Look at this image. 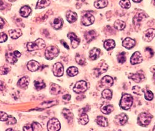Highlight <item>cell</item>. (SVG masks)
<instances>
[{"label":"cell","mask_w":155,"mask_h":131,"mask_svg":"<svg viewBox=\"0 0 155 131\" xmlns=\"http://www.w3.org/2000/svg\"><path fill=\"white\" fill-rule=\"evenodd\" d=\"M63 21L62 18H56L54 20L52 23V26L55 29L58 30L62 27Z\"/></svg>","instance_id":"83f0119b"},{"label":"cell","mask_w":155,"mask_h":131,"mask_svg":"<svg viewBox=\"0 0 155 131\" xmlns=\"http://www.w3.org/2000/svg\"><path fill=\"white\" fill-rule=\"evenodd\" d=\"M9 116L4 112H0V121H6Z\"/></svg>","instance_id":"f6af8a7d"},{"label":"cell","mask_w":155,"mask_h":131,"mask_svg":"<svg viewBox=\"0 0 155 131\" xmlns=\"http://www.w3.org/2000/svg\"><path fill=\"white\" fill-rule=\"evenodd\" d=\"M6 88L5 83L2 81H0V91H3Z\"/></svg>","instance_id":"f5cc1de1"},{"label":"cell","mask_w":155,"mask_h":131,"mask_svg":"<svg viewBox=\"0 0 155 131\" xmlns=\"http://www.w3.org/2000/svg\"><path fill=\"white\" fill-rule=\"evenodd\" d=\"M94 22V17L89 13H87L82 16L81 23L84 26H88L93 24Z\"/></svg>","instance_id":"52a82bcc"},{"label":"cell","mask_w":155,"mask_h":131,"mask_svg":"<svg viewBox=\"0 0 155 131\" xmlns=\"http://www.w3.org/2000/svg\"><path fill=\"white\" fill-rule=\"evenodd\" d=\"M75 59H76V62L78 63L79 65H85V63H86V59H85V58H84L83 55L78 54L76 55Z\"/></svg>","instance_id":"74e56055"},{"label":"cell","mask_w":155,"mask_h":131,"mask_svg":"<svg viewBox=\"0 0 155 131\" xmlns=\"http://www.w3.org/2000/svg\"><path fill=\"white\" fill-rule=\"evenodd\" d=\"M32 127L33 130L35 131H39L42 130V127L41 125L38 122H34L32 124Z\"/></svg>","instance_id":"7bdbcfd3"},{"label":"cell","mask_w":155,"mask_h":131,"mask_svg":"<svg viewBox=\"0 0 155 131\" xmlns=\"http://www.w3.org/2000/svg\"><path fill=\"white\" fill-rule=\"evenodd\" d=\"M146 17V14L144 13L143 12H140L138 13H137L136 15L133 17V24L135 25H136V24H138L141 21H142L144 19H145Z\"/></svg>","instance_id":"ac0fdd59"},{"label":"cell","mask_w":155,"mask_h":131,"mask_svg":"<svg viewBox=\"0 0 155 131\" xmlns=\"http://www.w3.org/2000/svg\"><path fill=\"white\" fill-rule=\"evenodd\" d=\"M142 0H133V2H135V3H140V1H142Z\"/></svg>","instance_id":"6f0895ef"},{"label":"cell","mask_w":155,"mask_h":131,"mask_svg":"<svg viewBox=\"0 0 155 131\" xmlns=\"http://www.w3.org/2000/svg\"><path fill=\"white\" fill-rule=\"evenodd\" d=\"M63 100L65 102H68L71 100V96L70 94H65L63 96Z\"/></svg>","instance_id":"681fc988"},{"label":"cell","mask_w":155,"mask_h":131,"mask_svg":"<svg viewBox=\"0 0 155 131\" xmlns=\"http://www.w3.org/2000/svg\"><path fill=\"white\" fill-rule=\"evenodd\" d=\"M79 121L82 125H86L89 122V118H88V116L86 114L85 112H83L82 113H81V114L79 115Z\"/></svg>","instance_id":"d6a6232c"},{"label":"cell","mask_w":155,"mask_h":131,"mask_svg":"<svg viewBox=\"0 0 155 131\" xmlns=\"http://www.w3.org/2000/svg\"><path fill=\"white\" fill-rule=\"evenodd\" d=\"M29 83V78L27 76L23 77L22 78H21L17 84L18 86L21 88H26L28 86V84Z\"/></svg>","instance_id":"603a6c76"},{"label":"cell","mask_w":155,"mask_h":131,"mask_svg":"<svg viewBox=\"0 0 155 131\" xmlns=\"http://www.w3.org/2000/svg\"><path fill=\"white\" fill-rule=\"evenodd\" d=\"M102 96H103V98L106 99V100H111L112 97V91L109 89L104 90L103 91V93H102Z\"/></svg>","instance_id":"8d00e7d4"},{"label":"cell","mask_w":155,"mask_h":131,"mask_svg":"<svg viewBox=\"0 0 155 131\" xmlns=\"http://www.w3.org/2000/svg\"><path fill=\"white\" fill-rule=\"evenodd\" d=\"M133 104V97L129 94H124L120 101V106L124 110H128Z\"/></svg>","instance_id":"6da1fadb"},{"label":"cell","mask_w":155,"mask_h":131,"mask_svg":"<svg viewBox=\"0 0 155 131\" xmlns=\"http://www.w3.org/2000/svg\"><path fill=\"white\" fill-rule=\"evenodd\" d=\"M59 54V50L55 46H50L45 52V58L47 60H52L57 57Z\"/></svg>","instance_id":"277c9868"},{"label":"cell","mask_w":155,"mask_h":131,"mask_svg":"<svg viewBox=\"0 0 155 131\" xmlns=\"http://www.w3.org/2000/svg\"><path fill=\"white\" fill-rule=\"evenodd\" d=\"M61 43H62V44L63 45V46H64V47H65V48H66V49H70V48H69V46L68 45V44H66V42H65L64 41L62 40V41H61Z\"/></svg>","instance_id":"11a10c76"},{"label":"cell","mask_w":155,"mask_h":131,"mask_svg":"<svg viewBox=\"0 0 155 131\" xmlns=\"http://www.w3.org/2000/svg\"><path fill=\"white\" fill-rule=\"evenodd\" d=\"M10 71L9 68L7 66H2L0 68V73H1V75H6L8 74Z\"/></svg>","instance_id":"7dc6e473"},{"label":"cell","mask_w":155,"mask_h":131,"mask_svg":"<svg viewBox=\"0 0 155 131\" xmlns=\"http://www.w3.org/2000/svg\"><path fill=\"white\" fill-rule=\"evenodd\" d=\"M40 65L36 61H30L27 63V68L30 72H36L39 68Z\"/></svg>","instance_id":"e0dca14e"},{"label":"cell","mask_w":155,"mask_h":131,"mask_svg":"<svg viewBox=\"0 0 155 131\" xmlns=\"http://www.w3.org/2000/svg\"><path fill=\"white\" fill-rule=\"evenodd\" d=\"M53 72L56 76H62L64 72V67L61 63H56L53 66Z\"/></svg>","instance_id":"ba28073f"},{"label":"cell","mask_w":155,"mask_h":131,"mask_svg":"<svg viewBox=\"0 0 155 131\" xmlns=\"http://www.w3.org/2000/svg\"><path fill=\"white\" fill-rule=\"evenodd\" d=\"M153 130H154V131H155V126L154 127V128H153Z\"/></svg>","instance_id":"94428289"},{"label":"cell","mask_w":155,"mask_h":131,"mask_svg":"<svg viewBox=\"0 0 155 131\" xmlns=\"http://www.w3.org/2000/svg\"><path fill=\"white\" fill-rule=\"evenodd\" d=\"M117 60L120 63H124L126 61L125 53L124 52H123L121 53V54H119L117 56Z\"/></svg>","instance_id":"b9f144b4"},{"label":"cell","mask_w":155,"mask_h":131,"mask_svg":"<svg viewBox=\"0 0 155 131\" xmlns=\"http://www.w3.org/2000/svg\"><path fill=\"white\" fill-rule=\"evenodd\" d=\"M5 26V21L1 17H0V29H1L2 28Z\"/></svg>","instance_id":"db71d44e"},{"label":"cell","mask_w":155,"mask_h":131,"mask_svg":"<svg viewBox=\"0 0 155 131\" xmlns=\"http://www.w3.org/2000/svg\"><path fill=\"white\" fill-rule=\"evenodd\" d=\"M96 122L98 125L102 127L107 126V120L106 118H104L103 116H98L96 119Z\"/></svg>","instance_id":"836d02e7"},{"label":"cell","mask_w":155,"mask_h":131,"mask_svg":"<svg viewBox=\"0 0 155 131\" xmlns=\"http://www.w3.org/2000/svg\"><path fill=\"white\" fill-rule=\"evenodd\" d=\"M97 35L96 32L94 30H91L87 32L85 34V39L87 42L92 41L93 39L96 38Z\"/></svg>","instance_id":"d4e9b609"},{"label":"cell","mask_w":155,"mask_h":131,"mask_svg":"<svg viewBox=\"0 0 155 131\" xmlns=\"http://www.w3.org/2000/svg\"><path fill=\"white\" fill-rule=\"evenodd\" d=\"M50 93L52 94H55L57 95L58 94H59L60 93L61 91V88L59 85L57 84H52L50 86Z\"/></svg>","instance_id":"4dcf8cb0"},{"label":"cell","mask_w":155,"mask_h":131,"mask_svg":"<svg viewBox=\"0 0 155 131\" xmlns=\"http://www.w3.org/2000/svg\"><path fill=\"white\" fill-rule=\"evenodd\" d=\"M34 85L37 90H40L45 88V84L42 80H36L34 81Z\"/></svg>","instance_id":"f35d334b"},{"label":"cell","mask_w":155,"mask_h":131,"mask_svg":"<svg viewBox=\"0 0 155 131\" xmlns=\"http://www.w3.org/2000/svg\"><path fill=\"white\" fill-rule=\"evenodd\" d=\"M62 114L63 116L65 117V118L67 120V121L69 123H71L73 121V114L71 112V111L69 110L68 109H63L62 111Z\"/></svg>","instance_id":"d6986e66"},{"label":"cell","mask_w":155,"mask_h":131,"mask_svg":"<svg viewBox=\"0 0 155 131\" xmlns=\"http://www.w3.org/2000/svg\"><path fill=\"white\" fill-rule=\"evenodd\" d=\"M115 46V42L114 40L109 39L104 42V47L107 51H111L112 49H114Z\"/></svg>","instance_id":"484cf974"},{"label":"cell","mask_w":155,"mask_h":131,"mask_svg":"<svg viewBox=\"0 0 155 131\" xmlns=\"http://www.w3.org/2000/svg\"><path fill=\"white\" fill-rule=\"evenodd\" d=\"M135 44H136V42H135V40H133V39H132L130 38V37L126 38L122 42L123 46L127 49H130L133 48L135 45Z\"/></svg>","instance_id":"2e32d148"},{"label":"cell","mask_w":155,"mask_h":131,"mask_svg":"<svg viewBox=\"0 0 155 131\" xmlns=\"http://www.w3.org/2000/svg\"><path fill=\"white\" fill-rule=\"evenodd\" d=\"M14 54H15V55L17 57V58H19V57H21V53L19 52H18V51H15V52H14Z\"/></svg>","instance_id":"9f6ffc18"},{"label":"cell","mask_w":155,"mask_h":131,"mask_svg":"<svg viewBox=\"0 0 155 131\" xmlns=\"http://www.w3.org/2000/svg\"><path fill=\"white\" fill-rule=\"evenodd\" d=\"M108 69V65L105 63H101L97 68L94 70V74L96 76H100L102 73H105Z\"/></svg>","instance_id":"8fae6325"},{"label":"cell","mask_w":155,"mask_h":131,"mask_svg":"<svg viewBox=\"0 0 155 131\" xmlns=\"http://www.w3.org/2000/svg\"><path fill=\"white\" fill-rule=\"evenodd\" d=\"M50 0H38L37 3L36 8L37 9L45 8L50 5Z\"/></svg>","instance_id":"f1b7e54d"},{"label":"cell","mask_w":155,"mask_h":131,"mask_svg":"<svg viewBox=\"0 0 155 131\" xmlns=\"http://www.w3.org/2000/svg\"><path fill=\"white\" fill-rule=\"evenodd\" d=\"M68 37L71 40L72 46L73 49L76 48L80 43V39L74 33H70L68 34Z\"/></svg>","instance_id":"4fadbf2b"},{"label":"cell","mask_w":155,"mask_h":131,"mask_svg":"<svg viewBox=\"0 0 155 131\" xmlns=\"http://www.w3.org/2000/svg\"><path fill=\"white\" fill-rule=\"evenodd\" d=\"M115 121L118 124L123 126L128 121V117L124 113H122L121 114H119L116 116Z\"/></svg>","instance_id":"9a60e30c"},{"label":"cell","mask_w":155,"mask_h":131,"mask_svg":"<svg viewBox=\"0 0 155 131\" xmlns=\"http://www.w3.org/2000/svg\"><path fill=\"white\" fill-rule=\"evenodd\" d=\"M143 92H145V98L146 100L148 101H151L152 100L154 97V95L153 94L152 92L149 90L145 91V90H142Z\"/></svg>","instance_id":"60d3db41"},{"label":"cell","mask_w":155,"mask_h":131,"mask_svg":"<svg viewBox=\"0 0 155 131\" xmlns=\"http://www.w3.org/2000/svg\"><path fill=\"white\" fill-rule=\"evenodd\" d=\"M9 34L10 37L13 39H17L22 35V32L19 29H12L9 31Z\"/></svg>","instance_id":"4316f807"},{"label":"cell","mask_w":155,"mask_h":131,"mask_svg":"<svg viewBox=\"0 0 155 131\" xmlns=\"http://www.w3.org/2000/svg\"><path fill=\"white\" fill-rule=\"evenodd\" d=\"M100 53H101L100 49L94 48L89 52V58L92 60V61H95V60H96L99 57Z\"/></svg>","instance_id":"7402d4cb"},{"label":"cell","mask_w":155,"mask_h":131,"mask_svg":"<svg viewBox=\"0 0 155 131\" xmlns=\"http://www.w3.org/2000/svg\"><path fill=\"white\" fill-rule=\"evenodd\" d=\"M66 72L70 76H75L78 73V70L75 66H71L67 70Z\"/></svg>","instance_id":"d590c367"},{"label":"cell","mask_w":155,"mask_h":131,"mask_svg":"<svg viewBox=\"0 0 155 131\" xmlns=\"http://www.w3.org/2000/svg\"><path fill=\"white\" fill-rule=\"evenodd\" d=\"M7 124L8 125H13L16 123V119L14 118V117L9 116L8 117V119L7 120Z\"/></svg>","instance_id":"ee69618b"},{"label":"cell","mask_w":155,"mask_h":131,"mask_svg":"<svg viewBox=\"0 0 155 131\" xmlns=\"http://www.w3.org/2000/svg\"><path fill=\"white\" fill-rule=\"evenodd\" d=\"M27 49L29 51H34L40 49H43L45 47V43L43 39H38L35 42H29L27 45Z\"/></svg>","instance_id":"7a4b0ae2"},{"label":"cell","mask_w":155,"mask_h":131,"mask_svg":"<svg viewBox=\"0 0 155 131\" xmlns=\"http://www.w3.org/2000/svg\"><path fill=\"white\" fill-rule=\"evenodd\" d=\"M31 13V9L29 6H24L21 8L20 10V15L24 17H27L29 16Z\"/></svg>","instance_id":"cb8c5ba5"},{"label":"cell","mask_w":155,"mask_h":131,"mask_svg":"<svg viewBox=\"0 0 155 131\" xmlns=\"http://www.w3.org/2000/svg\"><path fill=\"white\" fill-rule=\"evenodd\" d=\"M113 109H114L113 106L111 104L103 105L101 108V111L105 114H109L112 111H113Z\"/></svg>","instance_id":"f546056e"},{"label":"cell","mask_w":155,"mask_h":131,"mask_svg":"<svg viewBox=\"0 0 155 131\" xmlns=\"http://www.w3.org/2000/svg\"><path fill=\"white\" fill-rule=\"evenodd\" d=\"M151 119H152V116L147 112H142L138 116V122L140 125L142 126H147L150 123Z\"/></svg>","instance_id":"3957f363"},{"label":"cell","mask_w":155,"mask_h":131,"mask_svg":"<svg viewBox=\"0 0 155 131\" xmlns=\"http://www.w3.org/2000/svg\"><path fill=\"white\" fill-rule=\"evenodd\" d=\"M10 1H11V2H14V1H15L16 0H9Z\"/></svg>","instance_id":"680465c9"},{"label":"cell","mask_w":155,"mask_h":131,"mask_svg":"<svg viewBox=\"0 0 155 131\" xmlns=\"http://www.w3.org/2000/svg\"><path fill=\"white\" fill-rule=\"evenodd\" d=\"M107 0H97L94 3V6L99 9L104 8L105 6H107Z\"/></svg>","instance_id":"1f68e13d"},{"label":"cell","mask_w":155,"mask_h":131,"mask_svg":"<svg viewBox=\"0 0 155 131\" xmlns=\"http://www.w3.org/2000/svg\"><path fill=\"white\" fill-rule=\"evenodd\" d=\"M66 19L67 21L70 23H73L77 20L78 19V16L77 14L75 12L72 11H68L66 13Z\"/></svg>","instance_id":"ffe728a7"},{"label":"cell","mask_w":155,"mask_h":131,"mask_svg":"<svg viewBox=\"0 0 155 131\" xmlns=\"http://www.w3.org/2000/svg\"><path fill=\"white\" fill-rule=\"evenodd\" d=\"M119 5L123 8L129 9L131 6V3H130L129 0H121L119 2Z\"/></svg>","instance_id":"ab89813d"},{"label":"cell","mask_w":155,"mask_h":131,"mask_svg":"<svg viewBox=\"0 0 155 131\" xmlns=\"http://www.w3.org/2000/svg\"><path fill=\"white\" fill-rule=\"evenodd\" d=\"M155 36V29H149L144 32V35H143V39L144 40L150 42Z\"/></svg>","instance_id":"5bb4252c"},{"label":"cell","mask_w":155,"mask_h":131,"mask_svg":"<svg viewBox=\"0 0 155 131\" xmlns=\"http://www.w3.org/2000/svg\"><path fill=\"white\" fill-rule=\"evenodd\" d=\"M6 58L7 61H8L11 64H15L17 61V57L14 54V52H8L6 55Z\"/></svg>","instance_id":"44dd1931"},{"label":"cell","mask_w":155,"mask_h":131,"mask_svg":"<svg viewBox=\"0 0 155 131\" xmlns=\"http://www.w3.org/2000/svg\"><path fill=\"white\" fill-rule=\"evenodd\" d=\"M7 39H8V36H7V35L5 33H1L0 34V43L6 42Z\"/></svg>","instance_id":"c3c4849f"},{"label":"cell","mask_w":155,"mask_h":131,"mask_svg":"<svg viewBox=\"0 0 155 131\" xmlns=\"http://www.w3.org/2000/svg\"><path fill=\"white\" fill-rule=\"evenodd\" d=\"M6 130L7 131H8V130H13V129H7Z\"/></svg>","instance_id":"91938a15"},{"label":"cell","mask_w":155,"mask_h":131,"mask_svg":"<svg viewBox=\"0 0 155 131\" xmlns=\"http://www.w3.org/2000/svg\"><path fill=\"white\" fill-rule=\"evenodd\" d=\"M60 123L56 118H52L48 121L47 124V129L50 131H57L60 129Z\"/></svg>","instance_id":"8992f818"},{"label":"cell","mask_w":155,"mask_h":131,"mask_svg":"<svg viewBox=\"0 0 155 131\" xmlns=\"http://www.w3.org/2000/svg\"><path fill=\"white\" fill-rule=\"evenodd\" d=\"M101 83L102 84V86L105 88L111 87L114 83L113 78L110 76H105L101 81Z\"/></svg>","instance_id":"7c38bea8"},{"label":"cell","mask_w":155,"mask_h":131,"mask_svg":"<svg viewBox=\"0 0 155 131\" xmlns=\"http://www.w3.org/2000/svg\"><path fill=\"white\" fill-rule=\"evenodd\" d=\"M154 1H155V0H154Z\"/></svg>","instance_id":"6125c7cd"},{"label":"cell","mask_w":155,"mask_h":131,"mask_svg":"<svg viewBox=\"0 0 155 131\" xmlns=\"http://www.w3.org/2000/svg\"><path fill=\"white\" fill-rule=\"evenodd\" d=\"M143 61V57L139 52H136L130 58V63L132 65H136L140 63Z\"/></svg>","instance_id":"30bf717a"},{"label":"cell","mask_w":155,"mask_h":131,"mask_svg":"<svg viewBox=\"0 0 155 131\" xmlns=\"http://www.w3.org/2000/svg\"><path fill=\"white\" fill-rule=\"evenodd\" d=\"M114 26L116 29L121 31L124 29L125 27V23L123 21L117 20L114 23Z\"/></svg>","instance_id":"e575fe53"},{"label":"cell","mask_w":155,"mask_h":131,"mask_svg":"<svg viewBox=\"0 0 155 131\" xmlns=\"http://www.w3.org/2000/svg\"><path fill=\"white\" fill-rule=\"evenodd\" d=\"M87 89V83L85 81H79L76 83L75 87L73 88V91L76 93H81L85 92Z\"/></svg>","instance_id":"5b68a950"},{"label":"cell","mask_w":155,"mask_h":131,"mask_svg":"<svg viewBox=\"0 0 155 131\" xmlns=\"http://www.w3.org/2000/svg\"><path fill=\"white\" fill-rule=\"evenodd\" d=\"M132 90L133 93L138 95H142V92H143L142 90H141V88L138 86H133L132 88Z\"/></svg>","instance_id":"bcb514c9"},{"label":"cell","mask_w":155,"mask_h":131,"mask_svg":"<svg viewBox=\"0 0 155 131\" xmlns=\"http://www.w3.org/2000/svg\"><path fill=\"white\" fill-rule=\"evenodd\" d=\"M146 52H148L149 55H150V57H153V55H154V52H153V51L152 49H151V48H150V47H147V48L146 49Z\"/></svg>","instance_id":"816d5d0a"},{"label":"cell","mask_w":155,"mask_h":131,"mask_svg":"<svg viewBox=\"0 0 155 131\" xmlns=\"http://www.w3.org/2000/svg\"><path fill=\"white\" fill-rule=\"evenodd\" d=\"M24 130H26V131H32L33 130L32 129V125H26L23 128Z\"/></svg>","instance_id":"f907efd6"},{"label":"cell","mask_w":155,"mask_h":131,"mask_svg":"<svg viewBox=\"0 0 155 131\" xmlns=\"http://www.w3.org/2000/svg\"><path fill=\"white\" fill-rule=\"evenodd\" d=\"M129 78L135 81L136 83H140L145 80V76L142 72H138L136 73L130 74Z\"/></svg>","instance_id":"9c48e42d"}]
</instances>
